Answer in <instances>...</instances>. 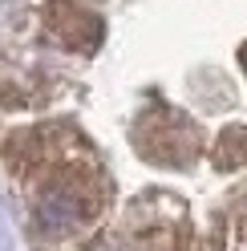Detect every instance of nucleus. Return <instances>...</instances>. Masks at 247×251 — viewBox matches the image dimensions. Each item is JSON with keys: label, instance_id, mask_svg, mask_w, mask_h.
<instances>
[{"label": "nucleus", "instance_id": "obj_5", "mask_svg": "<svg viewBox=\"0 0 247 251\" xmlns=\"http://www.w3.org/2000/svg\"><path fill=\"white\" fill-rule=\"evenodd\" d=\"M171 251H227V231H207V235L178 231Z\"/></svg>", "mask_w": 247, "mask_h": 251}, {"label": "nucleus", "instance_id": "obj_8", "mask_svg": "<svg viewBox=\"0 0 247 251\" xmlns=\"http://www.w3.org/2000/svg\"><path fill=\"white\" fill-rule=\"evenodd\" d=\"M239 65H243V77H247V41L239 45Z\"/></svg>", "mask_w": 247, "mask_h": 251}, {"label": "nucleus", "instance_id": "obj_6", "mask_svg": "<svg viewBox=\"0 0 247 251\" xmlns=\"http://www.w3.org/2000/svg\"><path fill=\"white\" fill-rule=\"evenodd\" d=\"M227 227H231V235H235L239 243H247V195L227 211Z\"/></svg>", "mask_w": 247, "mask_h": 251}, {"label": "nucleus", "instance_id": "obj_3", "mask_svg": "<svg viewBox=\"0 0 247 251\" xmlns=\"http://www.w3.org/2000/svg\"><path fill=\"white\" fill-rule=\"evenodd\" d=\"M49 142H53V138L45 130H21V134H12V142L4 146V158H8V166L17 170V175H25V170H33V166L45 162Z\"/></svg>", "mask_w": 247, "mask_h": 251}, {"label": "nucleus", "instance_id": "obj_1", "mask_svg": "<svg viewBox=\"0 0 247 251\" xmlns=\"http://www.w3.org/2000/svg\"><path fill=\"white\" fill-rule=\"evenodd\" d=\"M198 134L178 126L166 105H150L138 118V154L150 166H191L198 158Z\"/></svg>", "mask_w": 247, "mask_h": 251}, {"label": "nucleus", "instance_id": "obj_4", "mask_svg": "<svg viewBox=\"0 0 247 251\" xmlns=\"http://www.w3.org/2000/svg\"><path fill=\"white\" fill-rule=\"evenodd\" d=\"M207 158H211L215 170H243L247 166V130H223V134H215Z\"/></svg>", "mask_w": 247, "mask_h": 251}, {"label": "nucleus", "instance_id": "obj_7", "mask_svg": "<svg viewBox=\"0 0 247 251\" xmlns=\"http://www.w3.org/2000/svg\"><path fill=\"white\" fill-rule=\"evenodd\" d=\"M0 105H25V89L12 81H0Z\"/></svg>", "mask_w": 247, "mask_h": 251}, {"label": "nucleus", "instance_id": "obj_2", "mask_svg": "<svg viewBox=\"0 0 247 251\" xmlns=\"http://www.w3.org/2000/svg\"><path fill=\"white\" fill-rule=\"evenodd\" d=\"M45 28L57 45H65L73 53H98L105 25L98 12H89L85 4H73V0H49L45 4Z\"/></svg>", "mask_w": 247, "mask_h": 251}]
</instances>
